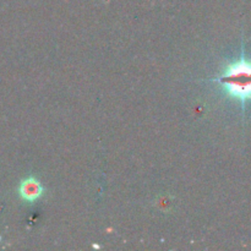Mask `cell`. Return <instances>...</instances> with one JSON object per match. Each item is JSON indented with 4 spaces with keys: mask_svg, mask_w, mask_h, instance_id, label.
I'll use <instances>...</instances> for the list:
<instances>
[{
    "mask_svg": "<svg viewBox=\"0 0 251 251\" xmlns=\"http://www.w3.org/2000/svg\"><path fill=\"white\" fill-rule=\"evenodd\" d=\"M213 81L220 83L228 96L240 100L245 109V103L251 100V61L245 59L244 48L239 60L229 64L225 73Z\"/></svg>",
    "mask_w": 251,
    "mask_h": 251,
    "instance_id": "obj_1",
    "label": "cell"
},
{
    "mask_svg": "<svg viewBox=\"0 0 251 251\" xmlns=\"http://www.w3.org/2000/svg\"><path fill=\"white\" fill-rule=\"evenodd\" d=\"M19 194L22 200L27 201V202H33L41 198L43 194V188L37 179L27 178L20 184Z\"/></svg>",
    "mask_w": 251,
    "mask_h": 251,
    "instance_id": "obj_2",
    "label": "cell"
}]
</instances>
